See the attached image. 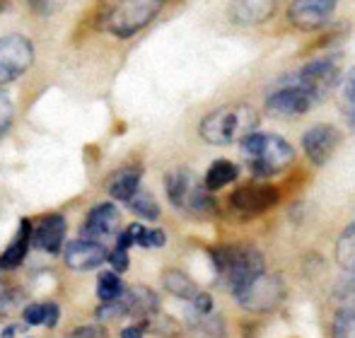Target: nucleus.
I'll list each match as a JSON object with an SVG mask.
<instances>
[{
    "mask_svg": "<svg viewBox=\"0 0 355 338\" xmlns=\"http://www.w3.org/2000/svg\"><path fill=\"white\" fill-rule=\"evenodd\" d=\"M259 126V112L249 104H223L201 118L198 133L208 145H234Z\"/></svg>",
    "mask_w": 355,
    "mask_h": 338,
    "instance_id": "nucleus-1",
    "label": "nucleus"
},
{
    "mask_svg": "<svg viewBox=\"0 0 355 338\" xmlns=\"http://www.w3.org/2000/svg\"><path fill=\"white\" fill-rule=\"evenodd\" d=\"M242 157L254 177L271 179L283 174L295 162V148L276 133H249L239 141Z\"/></svg>",
    "mask_w": 355,
    "mask_h": 338,
    "instance_id": "nucleus-2",
    "label": "nucleus"
},
{
    "mask_svg": "<svg viewBox=\"0 0 355 338\" xmlns=\"http://www.w3.org/2000/svg\"><path fill=\"white\" fill-rule=\"evenodd\" d=\"M213 266L218 273V281L230 292L242 290L247 283H252L259 273L266 271L263 254L252 244H227L213 249Z\"/></svg>",
    "mask_w": 355,
    "mask_h": 338,
    "instance_id": "nucleus-3",
    "label": "nucleus"
},
{
    "mask_svg": "<svg viewBox=\"0 0 355 338\" xmlns=\"http://www.w3.org/2000/svg\"><path fill=\"white\" fill-rule=\"evenodd\" d=\"M164 191L174 208L196 217H208L215 213V201L206 184L191 169H172L164 177Z\"/></svg>",
    "mask_w": 355,
    "mask_h": 338,
    "instance_id": "nucleus-4",
    "label": "nucleus"
},
{
    "mask_svg": "<svg viewBox=\"0 0 355 338\" xmlns=\"http://www.w3.org/2000/svg\"><path fill=\"white\" fill-rule=\"evenodd\" d=\"M167 0H116L109 10L107 29L119 39H131L143 32L159 12Z\"/></svg>",
    "mask_w": 355,
    "mask_h": 338,
    "instance_id": "nucleus-5",
    "label": "nucleus"
},
{
    "mask_svg": "<svg viewBox=\"0 0 355 338\" xmlns=\"http://www.w3.org/2000/svg\"><path fill=\"white\" fill-rule=\"evenodd\" d=\"M285 80H290L293 84H297L300 89H304L312 97V102L317 104L334 92V87L341 80V68H338L336 58H317V61L302 66L297 73L288 75Z\"/></svg>",
    "mask_w": 355,
    "mask_h": 338,
    "instance_id": "nucleus-6",
    "label": "nucleus"
},
{
    "mask_svg": "<svg viewBox=\"0 0 355 338\" xmlns=\"http://www.w3.org/2000/svg\"><path fill=\"white\" fill-rule=\"evenodd\" d=\"M285 297V281L276 273H259L252 283L242 287V290L234 292V300L239 307L249 312H273Z\"/></svg>",
    "mask_w": 355,
    "mask_h": 338,
    "instance_id": "nucleus-7",
    "label": "nucleus"
},
{
    "mask_svg": "<svg viewBox=\"0 0 355 338\" xmlns=\"http://www.w3.org/2000/svg\"><path fill=\"white\" fill-rule=\"evenodd\" d=\"M34 63V44L24 34L0 37V87L22 78Z\"/></svg>",
    "mask_w": 355,
    "mask_h": 338,
    "instance_id": "nucleus-8",
    "label": "nucleus"
},
{
    "mask_svg": "<svg viewBox=\"0 0 355 338\" xmlns=\"http://www.w3.org/2000/svg\"><path fill=\"white\" fill-rule=\"evenodd\" d=\"M281 203V191L271 184H244V186L234 188L230 196V206L239 217H257L261 213L271 211Z\"/></svg>",
    "mask_w": 355,
    "mask_h": 338,
    "instance_id": "nucleus-9",
    "label": "nucleus"
},
{
    "mask_svg": "<svg viewBox=\"0 0 355 338\" xmlns=\"http://www.w3.org/2000/svg\"><path fill=\"white\" fill-rule=\"evenodd\" d=\"M336 3L338 0H293L288 8V22L297 32H317L334 17Z\"/></svg>",
    "mask_w": 355,
    "mask_h": 338,
    "instance_id": "nucleus-10",
    "label": "nucleus"
},
{
    "mask_svg": "<svg viewBox=\"0 0 355 338\" xmlns=\"http://www.w3.org/2000/svg\"><path fill=\"white\" fill-rule=\"evenodd\" d=\"M343 136L334 123H317V126L307 128L302 136L304 155L309 157L314 167H324L334 155H336L338 145H341Z\"/></svg>",
    "mask_w": 355,
    "mask_h": 338,
    "instance_id": "nucleus-11",
    "label": "nucleus"
},
{
    "mask_svg": "<svg viewBox=\"0 0 355 338\" xmlns=\"http://www.w3.org/2000/svg\"><path fill=\"white\" fill-rule=\"evenodd\" d=\"M119 230H121V213H119V208L114 203H99V206H94L87 213L80 237H87V240L102 242V244L109 247V242H114L119 237Z\"/></svg>",
    "mask_w": 355,
    "mask_h": 338,
    "instance_id": "nucleus-12",
    "label": "nucleus"
},
{
    "mask_svg": "<svg viewBox=\"0 0 355 338\" xmlns=\"http://www.w3.org/2000/svg\"><path fill=\"white\" fill-rule=\"evenodd\" d=\"M312 107H314L312 97L290 80H285L283 87L273 89L266 99V114L268 116H276V118L302 116V114H307Z\"/></svg>",
    "mask_w": 355,
    "mask_h": 338,
    "instance_id": "nucleus-13",
    "label": "nucleus"
},
{
    "mask_svg": "<svg viewBox=\"0 0 355 338\" xmlns=\"http://www.w3.org/2000/svg\"><path fill=\"white\" fill-rule=\"evenodd\" d=\"M109 247L102 242L87 240V237H78L73 242L63 244V261L73 271H92L99 268L102 263H107Z\"/></svg>",
    "mask_w": 355,
    "mask_h": 338,
    "instance_id": "nucleus-14",
    "label": "nucleus"
},
{
    "mask_svg": "<svg viewBox=\"0 0 355 338\" xmlns=\"http://www.w3.org/2000/svg\"><path fill=\"white\" fill-rule=\"evenodd\" d=\"M278 0H232L227 8V17L237 27H259L276 15Z\"/></svg>",
    "mask_w": 355,
    "mask_h": 338,
    "instance_id": "nucleus-15",
    "label": "nucleus"
},
{
    "mask_svg": "<svg viewBox=\"0 0 355 338\" xmlns=\"http://www.w3.org/2000/svg\"><path fill=\"white\" fill-rule=\"evenodd\" d=\"M66 217L51 213L32 227V244L46 254H61L63 244H66Z\"/></svg>",
    "mask_w": 355,
    "mask_h": 338,
    "instance_id": "nucleus-16",
    "label": "nucleus"
},
{
    "mask_svg": "<svg viewBox=\"0 0 355 338\" xmlns=\"http://www.w3.org/2000/svg\"><path fill=\"white\" fill-rule=\"evenodd\" d=\"M141 179H143L141 165H126V167L109 174L107 181H104V188H107V193L114 198V201L126 203L128 198L141 188Z\"/></svg>",
    "mask_w": 355,
    "mask_h": 338,
    "instance_id": "nucleus-17",
    "label": "nucleus"
},
{
    "mask_svg": "<svg viewBox=\"0 0 355 338\" xmlns=\"http://www.w3.org/2000/svg\"><path fill=\"white\" fill-rule=\"evenodd\" d=\"M29 247H32V222L22 220L15 240L10 242L8 249L0 254V268H3V271H12V268L22 266V261L27 258Z\"/></svg>",
    "mask_w": 355,
    "mask_h": 338,
    "instance_id": "nucleus-18",
    "label": "nucleus"
},
{
    "mask_svg": "<svg viewBox=\"0 0 355 338\" xmlns=\"http://www.w3.org/2000/svg\"><path fill=\"white\" fill-rule=\"evenodd\" d=\"M126 297H128V317H133V319L145 321L159 312V297L155 295L150 287H143V285L128 287Z\"/></svg>",
    "mask_w": 355,
    "mask_h": 338,
    "instance_id": "nucleus-19",
    "label": "nucleus"
},
{
    "mask_svg": "<svg viewBox=\"0 0 355 338\" xmlns=\"http://www.w3.org/2000/svg\"><path fill=\"white\" fill-rule=\"evenodd\" d=\"M189 331H191V338H227L225 319L215 312L189 317Z\"/></svg>",
    "mask_w": 355,
    "mask_h": 338,
    "instance_id": "nucleus-20",
    "label": "nucleus"
},
{
    "mask_svg": "<svg viewBox=\"0 0 355 338\" xmlns=\"http://www.w3.org/2000/svg\"><path fill=\"white\" fill-rule=\"evenodd\" d=\"M162 285L169 295L179 297V300H187V302H191L193 297L201 292L196 283H193L184 271H177V268H169V271L162 273Z\"/></svg>",
    "mask_w": 355,
    "mask_h": 338,
    "instance_id": "nucleus-21",
    "label": "nucleus"
},
{
    "mask_svg": "<svg viewBox=\"0 0 355 338\" xmlns=\"http://www.w3.org/2000/svg\"><path fill=\"white\" fill-rule=\"evenodd\" d=\"M237 177H239V167L234 165V162L215 160L213 165H211V169L206 172V179H203V184H206L208 191H218V188L232 184Z\"/></svg>",
    "mask_w": 355,
    "mask_h": 338,
    "instance_id": "nucleus-22",
    "label": "nucleus"
},
{
    "mask_svg": "<svg viewBox=\"0 0 355 338\" xmlns=\"http://www.w3.org/2000/svg\"><path fill=\"white\" fill-rule=\"evenodd\" d=\"M58 317H61V310L51 302H37V305H27L24 307V324L29 326H53L58 324Z\"/></svg>",
    "mask_w": 355,
    "mask_h": 338,
    "instance_id": "nucleus-23",
    "label": "nucleus"
},
{
    "mask_svg": "<svg viewBox=\"0 0 355 338\" xmlns=\"http://www.w3.org/2000/svg\"><path fill=\"white\" fill-rule=\"evenodd\" d=\"M126 203L138 217H143V220H157L159 217V206H157V201H155L153 193L141 191V188H138V191L133 193Z\"/></svg>",
    "mask_w": 355,
    "mask_h": 338,
    "instance_id": "nucleus-24",
    "label": "nucleus"
},
{
    "mask_svg": "<svg viewBox=\"0 0 355 338\" xmlns=\"http://www.w3.org/2000/svg\"><path fill=\"white\" fill-rule=\"evenodd\" d=\"M336 258L346 271L355 268V220L341 232L336 244Z\"/></svg>",
    "mask_w": 355,
    "mask_h": 338,
    "instance_id": "nucleus-25",
    "label": "nucleus"
},
{
    "mask_svg": "<svg viewBox=\"0 0 355 338\" xmlns=\"http://www.w3.org/2000/svg\"><path fill=\"white\" fill-rule=\"evenodd\" d=\"M121 292H123L121 273H116V271L99 273V281H97V297H99V300H102V302L116 300Z\"/></svg>",
    "mask_w": 355,
    "mask_h": 338,
    "instance_id": "nucleus-26",
    "label": "nucleus"
},
{
    "mask_svg": "<svg viewBox=\"0 0 355 338\" xmlns=\"http://www.w3.org/2000/svg\"><path fill=\"white\" fill-rule=\"evenodd\" d=\"M331 338H355V305L343 307L331 326Z\"/></svg>",
    "mask_w": 355,
    "mask_h": 338,
    "instance_id": "nucleus-27",
    "label": "nucleus"
},
{
    "mask_svg": "<svg viewBox=\"0 0 355 338\" xmlns=\"http://www.w3.org/2000/svg\"><path fill=\"white\" fill-rule=\"evenodd\" d=\"M341 109L346 114L348 123L355 128V68L341 82Z\"/></svg>",
    "mask_w": 355,
    "mask_h": 338,
    "instance_id": "nucleus-28",
    "label": "nucleus"
},
{
    "mask_svg": "<svg viewBox=\"0 0 355 338\" xmlns=\"http://www.w3.org/2000/svg\"><path fill=\"white\" fill-rule=\"evenodd\" d=\"M12 118H15V107H12V99L0 89V138L10 131L12 126Z\"/></svg>",
    "mask_w": 355,
    "mask_h": 338,
    "instance_id": "nucleus-29",
    "label": "nucleus"
},
{
    "mask_svg": "<svg viewBox=\"0 0 355 338\" xmlns=\"http://www.w3.org/2000/svg\"><path fill=\"white\" fill-rule=\"evenodd\" d=\"M107 263H112V268L116 273H123L128 268V249L126 247H114L109 249V256H107Z\"/></svg>",
    "mask_w": 355,
    "mask_h": 338,
    "instance_id": "nucleus-30",
    "label": "nucleus"
},
{
    "mask_svg": "<svg viewBox=\"0 0 355 338\" xmlns=\"http://www.w3.org/2000/svg\"><path fill=\"white\" fill-rule=\"evenodd\" d=\"M17 300H19L17 287H15L10 281H5V278H0V307L8 310V307L17 305Z\"/></svg>",
    "mask_w": 355,
    "mask_h": 338,
    "instance_id": "nucleus-31",
    "label": "nucleus"
},
{
    "mask_svg": "<svg viewBox=\"0 0 355 338\" xmlns=\"http://www.w3.org/2000/svg\"><path fill=\"white\" fill-rule=\"evenodd\" d=\"M208 312H213V297L206 295V292H198L191 300V317L208 314Z\"/></svg>",
    "mask_w": 355,
    "mask_h": 338,
    "instance_id": "nucleus-32",
    "label": "nucleus"
},
{
    "mask_svg": "<svg viewBox=\"0 0 355 338\" xmlns=\"http://www.w3.org/2000/svg\"><path fill=\"white\" fill-rule=\"evenodd\" d=\"M68 338H109L107 329H102L99 324H89V326H80L68 334Z\"/></svg>",
    "mask_w": 355,
    "mask_h": 338,
    "instance_id": "nucleus-33",
    "label": "nucleus"
},
{
    "mask_svg": "<svg viewBox=\"0 0 355 338\" xmlns=\"http://www.w3.org/2000/svg\"><path fill=\"white\" fill-rule=\"evenodd\" d=\"M145 336V324H131L121 331V338H143Z\"/></svg>",
    "mask_w": 355,
    "mask_h": 338,
    "instance_id": "nucleus-34",
    "label": "nucleus"
}]
</instances>
